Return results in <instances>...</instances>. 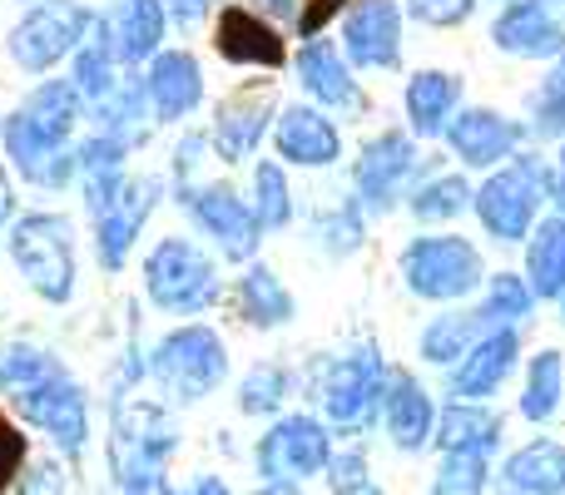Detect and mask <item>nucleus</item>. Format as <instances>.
<instances>
[{
  "instance_id": "obj_1",
  "label": "nucleus",
  "mask_w": 565,
  "mask_h": 495,
  "mask_svg": "<svg viewBox=\"0 0 565 495\" xmlns=\"http://www.w3.org/2000/svg\"><path fill=\"white\" fill-rule=\"evenodd\" d=\"M79 119V95L70 79H50L40 85L15 115L6 119V149L15 169L35 184H65L75 174V149H70V129Z\"/></svg>"
},
{
  "instance_id": "obj_2",
  "label": "nucleus",
  "mask_w": 565,
  "mask_h": 495,
  "mask_svg": "<svg viewBox=\"0 0 565 495\" xmlns=\"http://www.w3.org/2000/svg\"><path fill=\"white\" fill-rule=\"evenodd\" d=\"M179 451V427L154 401H115L109 421V471L119 495H149L164 486V466Z\"/></svg>"
},
{
  "instance_id": "obj_3",
  "label": "nucleus",
  "mask_w": 565,
  "mask_h": 495,
  "mask_svg": "<svg viewBox=\"0 0 565 495\" xmlns=\"http://www.w3.org/2000/svg\"><path fill=\"white\" fill-rule=\"evenodd\" d=\"M551 189H556V174H551L546 164H536V159H516L507 174H491L487 184L471 194V204H477V218L487 224L491 238H501V244H521V238L536 228V208Z\"/></svg>"
},
{
  "instance_id": "obj_4",
  "label": "nucleus",
  "mask_w": 565,
  "mask_h": 495,
  "mask_svg": "<svg viewBox=\"0 0 565 495\" xmlns=\"http://www.w3.org/2000/svg\"><path fill=\"white\" fill-rule=\"evenodd\" d=\"M402 278L417 298L431 302H457L481 288V252L457 234H431L412 238L402 252Z\"/></svg>"
},
{
  "instance_id": "obj_5",
  "label": "nucleus",
  "mask_w": 565,
  "mask_h": 495,
  "mask_svg": "<svg viewBox=\"0 0 565 495\" xmlns=\"http://www.w3.org/2000/svg\"><path fill=\"white\" fill-rule=\"evenodd\" d=\"M149 372H154V381L174 401H199L224 381L228 357H224V342L209 327H179L154 347Z\"/></svg>"
},
{
  "instance_id": "obj_6",
  "label": "nucleus",
  "mask_w": 565,
  "mask_h": 495,
  "mask_svg": "<svg viewBox=\"0 0 565 495\" xmlns=\"http://www.w3.org/2000/svg\"><path fill=\"white\" fill-rule=\"evenodd\" d=\"M10 258L30 278V288L50 302H65L75 292V248H70V224L55 214H25L10 234Z\"/></svg>"
},
{
  "instance_id": "obj_7",
  "label": "nucleus",
  "mask_w": 565,
  "mask_h": 495,
  "mask_svg": "<svg viewBox=\"0 0 565 495\" xmlns=\"http://www.w3.org/2000/svg\"><path fill=\"white\" fill-rule=\"evenodd\" d=\"M258 476L264 486H298L308 476H322L332 461V437L318 417H282L258 437Z\"/></svg>"
},
{
  "instance_id": "obj_8",
  "label": "nucleus",
  "mask_w": 565,
  "mask_h": 495,
  "mask_svg": "<svg viewBox=\"0 0 565 495\" xmlns=\"http://www.w3.org/2000/svg\"><path fill=\"white\" fill-rule=\"evenodd\" d=\"M145 282L149 298L169 312H204L218 298V272L194 244L184 238H164L154 252L145 258Z\"/></svg>"
},
{
  "instance_id": "obj_9",
  "label": "nucleus",
  "mask_w": 565,
  "mask_h": 495,
  "mask_svg": "<svg viewBox=\"0 0 565 495\" xmlns=\"http://www.w3.org/2000/svg\"><path fill=\"white\" fill-rule=\"evenodd\" d=\"M382 381H387V367H382L377 347H358L352 357L332 362L328 381H322V411L342 437H358L372 427V417L382 411Z\"/></svg>"
},
{
  "instance_id": "obj_10",
  "label": "nucleus",
  "mask_w": 565,
  "mask_h": 495,
  "mask_svg": "<svg viewBox=\"0 0 565 495\" xmlns=\"http://www.w3.org/2000/svg\"><path fill=\"white\" fill-rule=\"evenodd\" d=\"M89 25H95V15L85 6H75V0H45V6H35L10 30V55H15L20 69H50L89 35Z\"/></svg>"
},
{
  "instance_id": "obj_11",
  "label": "nucleus",
  "mask_w": 565,
  "mask_h": 495,
  "mask_svg": "<svg viewBox=\"0 0 565 495\" xmlns=\"http://www.w3.org/2000/svg\"><path fill=\"white\" fill-rule=\"evenodd\" d=\"M15 401V411L30 421V427H40L50 441H55L65 456H79L85 451V437H89V417H85V391L75 387V381L65 377V367L60 372H50L40 387H30V391H20V397H10Z\"/></svg>"
},
{
  "instance_id": "obj_12",
  "label": "nucleus",
  "mask_w": 565,
  "mask_h": 495,
  "mask_svg": "<svg viewBox=\"0 0 565 495\" xmlns=\"http://www.w3.org/2000/svg\"><path fill=\"white\" fill-rule=\"evenodd\" d=\"M184 204H189V214L199 218V228H204V234H214L218 248H224L234 262L254 258V248H258V218H254V208H248L228 184L184 189Z\"/></svg>"
},
{
  "instance_id": "obj_13",
  "label": "nucleus",
  "mask_w": 565,
  "mask_h": 495,
  "mask_svg": "<svg viewBox=\"0 0 565 495\" xmlns=\"http://www.w3.org/2000/svg\"><path fill=\"white\" fill-rule=\"evenodd\" d=\"M352 65L362 69H392L402 60V10L397 0H358L342 25Z\"/></svg>"
},
{
  "instance_id": "obj_14",
  "label": "nucleus",
  "mask_w": 565,
  "mask_h": 495,
  "mask_svg": "<svg viewBox=\"0 0 565 495\" xmlns=\"http://www.w3.org/2000/svg\"><path fill=\"white\" fill-rule=\"evenodd\" d=\"M382 421H387V437L397 451H422L437 437V407L422 391V381L402 367H387L382 381Z\"/></svg>"
},
{
  "instance_id": "obj_15",
  "label": "nucleus",
  "mask_w": 565,
  "mask_h": 495,
  "mask_svg": "<svg viewBox=\"0 0 565 495\" xmlns=\"http://www.w3.org/2000/svg\"><path fill=\"white\" fill-rule=\"evenodd\" d=\"M154 194L159 184L154 179H119V189L105 198V204L95 208V228H99V262L105 268H119L125 262V248L135 244L139 224L149 218V208H154Z\"/></svg>"
},
{
  "instance_id": "obj_16",
  "label": "nucleus",
  "mask_w": 565,
  "mask_h": 495,
  "mask_svg": "<svg viewBox=\"0 0 565 495\" xmlns=\"http://www.w3.org/2000/svg\"><path fill=\"white\" fill-rule=\"evenodd\" d=\"M417 169V149H412L407 134H397V129H387V134H377L367 149H362L358 159V194L362 204L372 208V214H382V208L397 204L402 194V179Z\"/></svg>"
},
{
  "instance_id": "obj_17",
  "label": "nucleus",
  "mask_w": 565,
  "mask_h": 495,
  "mask_svg": "<svg viewBox=\"0 0 565 495\" xmlns=\"http://www.w3.org/2000/svg\"><path fill=\"white\" fill-rule=\"evenodd\" d=\"M516 357H521V337H516V332H511V327L487 332V337H481L477 347L457 362V367H451V377H447L451 397H457V401L491 397V391H497L501 381L516 372Z\"/></svg>"
},
{
  "instance_id": "obj_18",
  "label": "nucleus",
  "mask_w": 565,
  "mask_h": 495,
  "mask_svg": "<svg viewBox=\"0 0 565 495\" xmlns=\"http://www.w3.org/2000/svg\"><path fill=\"white\" fill-rule=\"evenodd\" d=\"M491 40L516 60H556V55H565V25L541 6V0H516V6L501 10L497 25H491Z\"/></svg>"
},
{
  "instance_id": "obj_19",
  "label": "nucleus",
  "mask_w": 565,
  "mask_h": 495,
  "mask_svg": "<svg viewBox=\"0 0 565 495\" xmlns=\"http://www.w3.org/2000/svg\"><path fill=\"white\" fill-rule=\"evenodd\" d=\"M447 139L467 169H491L521 144V125L501 119L497 109H461L447 125Z\"/></svg>"
},
{
  "instance_id": "obj_20",
  "label": "nucleus",
  "mask_w": 565,
  "mask_h": 495,
  "mask_svg": "<svg viewBox=\"0 0 565 495\" xmlns=\"http://www.w3.org/2000/svg\"><path fill=\"white\" fill-rule=\"evenodd\" d=\"M501 495H565V441L536 437L501 466Z\"/></svg>"
},
{
  "instance_id": "obj_21",
  "label": "nucleus",
  "mask_w": 565,
  "mask_h": 495,
  "mask_svg": "<svg viewBox=\"0 0 565 495\" xmlns=\"http://www.w3.org/2000/svg\"><path fill=\"white\" fill-rule=\"evenodd\" d=\"M218 55H224L228 65L278 69L282 60H288V50H282L278 30L268 25V20H258L254 10H244V6H228L224 15H218Z\"/></svg>"
},
{
  "instance_id": "obj_22",
  "label": "nucleus",
  "mask_w": 565,
  "mask_h": 495,
  "mask_svg": "<svg viewBox=\"0 0 565 495\" xmlns=\"http://www.w3.org/2000/svg\"><path fill=\"white\" fill-rule=\"evenodd\" d=\"M278 154L302 169H322L342 154V139H338V129H332V119H322L318 109L292 105V109H282V119H278Z\"/></svg>"
},
{
  "instance_id": "obj_23",
  "label": "nucleus",
  "mask_w": 565,
  "mask_h": 495,
  "mask_svg": "<svg viewBox=\"0 0 565 495\" xmlns=\"http://www.w3.org/2000/svg\"><path fill=\"white\" fill-rule=\"evenodd\" d=\"M145 89H149V99H154L159 119L189 115V109L204 99V75H199V60L189 55V50H164V55L154 60V69H149Z\"/></svg>"
},
{
  "instance_id": "obj_24",
  "label": "nucleus",
  "mask_w": 565,
  "mask_h": 495,
  "mask_svg": "<svg viewBox=\"0 0 565 495\" xmlns=\"http://www.w3.org/2000/svg\"><path fill=\"white\" fill-rule=\"evenodd\" d=\"M501 437H507V421H501L491 407H481V401H451V407L437 417V437L431 441L441 446V456H447V451L491 456V451L501 446Z\"/></svg>"
},
{
  "instance_id": "obj_25",
  "label": "nucleus",
  "mask_w": 565,
  "mask_h": 495,
  "mask_svg": "<svg viewBox=\"0 0 565 495\" xmlns=\"http://www.w3.org/2000/svg\"><path fill=\"white\" fill-rule=\"evenodd\" d=\"M105 25H109L115 60L139 65V60H149L159 50V40H164V6H159V0H119Z\"/></svg>"
},
{
  "instance_id": "obj_26",
  "label": "nucleus",
  "mask_w": 565,
  "mask_h": 495,
  "mask_svg": "<svg viewBox=\"0 0 565 495\" xmlns=\"http://www.w3.org/2000/svg\"><path fill=\"white\" fill-rule=\"evenodd\" d=\"M298 75H302V85H308V95L322 99V105H332V109H362V95H358V85H352L342 55L332 45H322V40H308V45H302Z\"/></svg>"
},
{
  "instance_id": "obj_27",
  "label": "nucleus",
  "mask_w": 565,
  "mask_h": 495,
  "mask_svg": "<svg viewBox=\"0 0 565 495\" xmlns=\"http://www.w3.org/2000/svg\"><path fill=\"white\" fill-rule=\"evenodd\" d=\"M461 99V79L447 75V69H422V75H412L407 85V119L417 134H447L451 125V109H457Z\"/></svg>"
},
{
  "instance_id": "obj_28",
  "label": "nucleus",
  "mask_w": 565,
  "mask_h": 495,
  "mask_svg": "<svg viewBox=\"0 0 565 495\" xmlns=\"http://www.w3.org/2000/svg\"><path fill=\"white\" fill-rule=\"evenodd\" d=\"M487 332H497V322H491L487 308L477 312H447V318H437L427 332H422V357L427 362H441V367H457L461 357H467L471 347H477Z\"/></svg>"
},
{
  "instance_id": "obj_29",
  "label": "nucleus",
  "mask_w": 565,
  "mask_h": 495,
  "mask_svg": "<svg viewBox=\"0 0 565 495\" xmlns=\"http://www.w3.org/2000/svg\"><path fill=\"white\" fill-rule=\"evenodd\" d=\"M268 129V95H238L218 109L214 119V144L228 164H238L244 154H254V144Z\"/></svg>"
},
{
  "instance_id": "obj_30",
  "label": "nucleus",
  "mask_w": 565,
  "mask_h": 495,
  "mask_svg": "<svg viewBox=\"0 0 565 495\" xmlns=\"http://www.w3.org/2000/svg\"><path fill=\"white\" fill-rule=\"evenodd\" d=\"M75 95L89 99V105H109L115 99V45H109V25L95 20L85 35V50L75 60Z\"/></svg>"
},
{
  "instance_id": "obj_31",
  "label": "nucleus",
  "mask_w": 565,
  "mask_h": 495,
  "mask_svg": "<svg viewBox=\"0 0 565 495\" xmlns=\"http://www.w3.org/2000/svg\"><path fill=\"white\" fill-rule=\"evenodd\" d=\"M526 272H531V292L536 298H565V218H546L531 234Z\"/></svg>"
},
{
  "instance_id": "obj_32",
  "label": "nucleus",
  "mask_w": 565,
  "mask_h": 495,
  "mask_svg": "<svg viewBox=\"0 0 565 495\" xmlns=\"http://www.w3.org/2000/svg\"><path fill=\"white\" fill-rule=\"evenodd\" d=\"M238 308H244V318L254 327H282L292 318V298L274 268H248L238 278Z\"/></svg>"
},
{
  "instance_id": "obj_33",
  "label": "nucleus",
  "mask_w": 565,
  "mask_h": 495,
  "mask_svg": "<svg viewBox=\"0 0 565 495\" xmlns=\"http://www.w3.org/2000/svg\"><path fill=\"white\" fill-rule=\"evenodd\" d=\"M561 397H565V367H561V352H541L531 362V377H526V391H521V417L526 421H551L561 411Z\"/></svg>"
},
{
  "instance_id": "obj_34",
  "label": "nucleus",
  "mask_w": 565,
  "mask_h": 495,
  "mask_svg": "<svg viewBox=\"0 0 565 495\" xmlns=\"http://www.w3.org/2000/svg\"><path fill=\"white\" fill-rule=\"evenodd\" d=\"M491 486V456H477V451H447L431 476L427 495H487Z\"/></svg>"
},
{
  "instance_id": "obj_35",
  "label": "nucleus",
  "mask_w": 565,
  "mask_h": 495,
  "mask_svg": "<svg viewBox=\"0 0 565 495\" xmlns=\"http://www.w3.org/2000/svg\"><path fill=\"white\" fill-rule=\"evenodd\" d=\"M254 218H258V228H282L292 218L288 179H282V169L268 164V159L254 169Z\"/></svg>"
},
{
  "instance_id": "obj_36",
  "label": "nucleus",
  "mask_w": 565,
  "mask_h": 495,
  "mask_svg": "<svg viewBox=\"0 0 565 495\" xmlns=\"http://www.w3.org/2000/svg\"><path fill=\"white\" fill-rule=\"evenodd\" d=\"M50 372H60L55 357H45V352H35V347H10L6 362H0V391H6V397H20V391L40 387Z\"/></svg>"
},
{
  "instance_id": "obj_37",
  "label": "nucleus",
  "mask_w": 565,
  "mask_h": 495,
  "mask_svg": "<svg viewBox=\"0 0 565 495\" xmlns=\"http://www.w3.org/2000/svg\"><path fill=\"white\" fill-rule=\"evenodd\" d=\"M467 204H471L467 179H461V174H441V179H431L427 189H417V198H412V214L431 224V218H457Z\"/></svg>"
},
{
  "instance_id": "obj_38",
  "label": "nucleus",
  "mask_w": 565,
  "mask_h": 495,
  "mask_svg": "<svg viewBox=\"0 0 565 495\" xmlns=\"http://www.w3.org/2000/svg\"><path fill=\"white\" fill-rule=\"evenodd\" d=\"M282 397H288V372L282 367H254L244 377V387H238V407H244L248 417H268V411H278Z\"/></svg>"
},
{
  "instance_id": "obj_39",
  "label": "nucleus",
  "mask_w": 565,
  "mask_h": 495,
  "mask_svg": "<svg viewBox=\"0 0 565 495\" xmlns=\"http://www.w3.org/2000/svg\"><path fill=\"white\" fill-rule=\"evenodd\" d=\"M531 298H536V292H531V282H521L516 272H497L481 308L491 312V322H497V327H507V322L526 318V312H531Z\"/></svg>"
},
{
  "instance_id": "obj_40",
  "label": "nucleus",
  "mask_w": 565,
  "mask_h": 495,
  "mask_svg": "<svg viewBox=\"0 0 565 495\" xmlns=\"http://www.w3.org/2000/svg\"><path fill=\"white\" fill-rule=\"evenodd\" d=\"M328 486L332 495H382L377 481L367 476V456L362 451H342L328 461Z\"/></svg>"
},
{
  "instance_id": "obj_41",
  "label": "nucleus",
  "mask_w": 565,
  "mask_h": 495,
  "mask_svg": "<svg viewBox=\"0 0 565 495\" xmlns=\"http://www.w3.org/2000/svg\"><path fill=\"white\" fill-rule=\"evenodd\" d=\"M536 134H561L565 129V60L556 65V75L546 79V89L536 95Z\"/></svg>"
},
{
  "instance_id": "obj_42",
  "label": "nucleus",
  "mask_w": 565,
  "mask_h": 495,
  "mask_svg": "<svg viewBox=\"0 0 565 495\" xmlns=\"http://www.w3.org/2000/svg\"><path fill=\"white\" fill-rule=\"evenodd\" d=\"M25 437H20L15 427H10L6 417H0V491H10L20 481V466H25Z\"/></svg>"
},
{
  "instance_id": "obj_43",
  "label": "nucleus",
  "mask_w": 565,
  "mask_h": 495,
  "mask_svg": "<svg viewBox=\"0 0 565 495\" xmlns=\"http://www.w3.org/2000/svg\"><path fill=\"white\" fill-rule=\"evenodd\" d=\"M477 0H407V10L422 20V25H461L471 15Z\"/></svg>"
},
{
  "instance_id": "obj_44",
  "label": "nucleus",
  "mask_w": 565,
  "mask_h": 495,
  "mask_svg": "<svg viewBox=\"0 0 565 495\" xmlns=\"http://www.w3.org/2000/svg\"><path fill=\"white\" fill-rule=\"evenodd\" d=\"M15 495H65V471L55 461H40L15 481Z\"/></svg>"
},
{
  "instance_id": "obj_45",
  "label": "nucleus",
  "mask_w": 565,
  "mask_h": 495,
  "mask_svg": "<svg viewBox=\"0 0 565 495\" xmlns=\"http://www.w3.org/2000/svg\"><path fill=\"white\" fill-rule=\"evenodd\" d=\"M342 6H348V0H308V6H302V15H298V35H302V40H312L332 15H338Z\"/></svg>"
},
{
  "instance_id": "obj_46",
  "label": "nucleus",
  "mask_w": 565,
  "mask_h": 495,
  "mask_svg": "<svg viewBox=\"0 0 565 495\" xmlns=\"http://www.w3.org/2000/svg\"><path fill=\"white\" fill-rule=\"evenodd\" d=\"M204 6H209V0H174V20H179V25H194V20L204 15Z\"/></svg>"
},
{
  "instance_id": "obj_47",
  "label": "nucleus",
  "mask_w": 565,
  "mask_h": 495,
  "mask_svg": "<svg viewBox=\"0 0 565 495\" xmlns=\"http://www.w3.org/2000/svg\"><path fill=\"white\" fill-rule=\"evenodd\" d=\"M10 208H15V194H10V179H6V169H0V224L10 218Z\"/></svg>"
},
{
  "instance_id": "obj_48",
  "label": "nucleus",
  "mask_w": 565,
  "mask_h": 495,
  "mask_svg": "<svg viewBox=\"0 0 565 495\" xmlns=\"http://www.w3.org/2000/svg\"><path fill=\"white\" fill-rule=\"evenodd\" d=\"M189 495H234V491H228V486H224V481H218V476H204V481H199V486L189 491Z\"/></svg>"
},
{
  "instance_id": "obj_49",
  "label": "nucleus",
  "mask_w": 565,
  "mask_h": 495,
  "mask_svg": "<svg viewBox=\"0 0 565 495\" xmlns=\"http://www.w3.org/2000/svg\"><path fill=\"white\" fill-rule=\"evenodd\" d=\"M258 495H302V491H298V486H264Z\"/></svg>"
},
{
  "instance_id": "obj_50",
  "label": "nucleus",
  "mask_w": 565,
  "mask_h": 495,
  "mask_svg": "<svg viewBox=\"0 0 565 495\" xmlns=\"http://www.w3.org/2000/svg\"><path fill=\"white\" fill-rule=\"evenodd\" d=\"M551 194L561 198V218H565V179H556V189H551Z\"/></svg>"
},
{
  "instance_id": "obj_51",
  "label": "nucleus",
  "mask_w": 565,
  "mask_h": 495,
  "mask_svg": "<svg viewBox=\"0 0 565 495\" xmlns=\"http://www.w3.org/2000/svg\"><path fill=\"white\" fill-rule=\"evenodd\" d=\"M159 495H189V491H169V486H159Z\"/></svg>"
},
{
  "instance_id": "obj_52",
  "label": "nucleus",
  "mask_w": 565,
  "mask_h": 495,
  "mask_svg": "<svg viewBox=\"0 0 565 495\" xmlns=\"http://www.w3.org/2000/svg\"><path fill=\"white\" fill-rule=\"evenodd\" d=\"M274 6H278V10H292V0H274Z\"/></svg>"
},
{
  "instance_id": "obj_53",
  "label": "nucleus",
  "mask_w": 565,
  "mask_h": 495,
  "mask_svg": "<svg viewBox=\"0 0 565 495\" xmlns=\"http://www.w3.org/2000/svg\"><path fill=\"white\" fill-rule=\"evenodd\" d=\"M561 169H565V144H561Z\"/></svg>"
}]
</instances>
